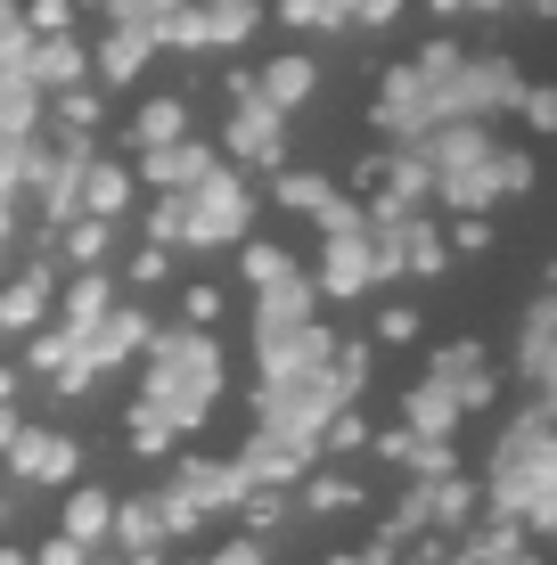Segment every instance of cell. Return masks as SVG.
Wrapping results in <instances>:
<instances>
[{"mask_svg":"<svg viewBox=\"0 0 557 565\" xmlns=\"http://www.w3.org/2000/svg\"><path fill=\"white\" fill-rule=\"evenodd\" d=\"M263 90H271L263 107H296L303 90H312V57H271V66H263Z\"/></svg>","mask_w":557,"mask_h":565,"instance_id":"obj_1","label":"cell"},{"mask_svg":"<svg viewBox=\"0 0 557 565\" xmlns=\"http://www.w3.org/2000/svg\"><path fill=\"white\" fill-rule=\"evenodd\" d=\"M377 337H386V344H410V337H418V311H410V303H386V311H377Z\"/></svg>","mask_w":557,"mask_h":565,"instance_id":"obj_2","label":"cell"},{"mask_svg":"<svg viewBox=\"0 0 557 565\" xmlns=\"http://www.w3.org/2000/svg\"><path fill=\"white\" fill-rule=\"evenodd\" d=\"M172 131H181V107H172V99L140 107V140H172Z\"/></svg>","mask_w":557,"mask_h":565,"instance_id":"obj_3","label":"cell"},{"mask_svg":"<svg viewBox=\"0 0 557 565\" xmlns=\"http://www.w3.org/2000/svg\"><path fill=\"white\" fill-rule=\"evenodd\" d=\"M525 124H533V131H557V83L525 90Z\"/></svg>","mask_w":557,"mask_h":565,"instance_id":"obj_4","label":"cell"},{"mask_svg":"<svg viewBox=\"0 0 557 565\" xmlns=\"http://www.w3.org/2000/svg\"><path fill=\"white\" fill-rule=\"evenodd\" d=\"M181 311H189V320H214L222 296H214V287H189V303H181Z\"/></svg>","mask_w":557,"mask_h":565,"instance_id":"obj_5","label":"cell"},{"mask_svg":"<svg viewBox=\"0 0 557 565\" xmlns=\"http://www.w3.org/2000/svg\"><path fill=\"white\" fill-rule=\"evenodd\" d=\"M361 17H369V25H377V17H394V0H361Z\"/></svg>","mask_w":557,"mask_h":565,"instance_id":"obj_6","label":"cell"}]
</instances>
